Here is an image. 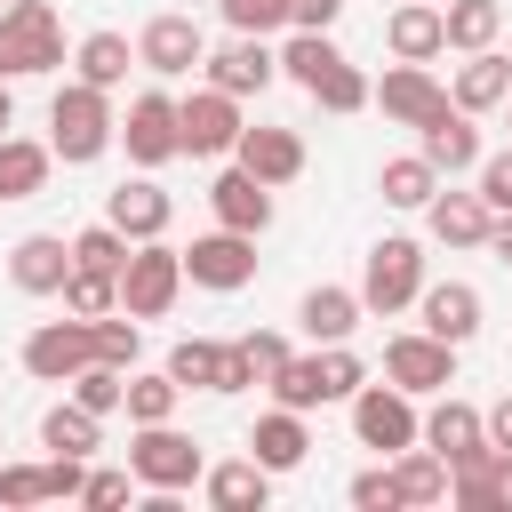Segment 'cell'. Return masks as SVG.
<instances>
[{"instance_id": "obj_1", "label": "cell", "mask_w": 512, "mask_h": 512, "mask_svg": "<svg viewBox=\"0 0 512 512\" xmlns=\"http://www.w3.org/2000/svg\"><path fill=\"white\" fill-rule=\"evenodd\" d=\"M112 128H120V112H112V96H104V88L64 80V88L48 96V152H56L64 168L104 160V152H112Z\"/></svg>"}, {"instance_id": "obj_2", "label": "cell", "mask_w": 512, "mask_h": 512, "mask_svg": "<svg viewBox=\"0 0 512 512\" xmlns=\"http://www.w3.org/2000/svg\"><path fill=\"white\" fill-rule=\"evenodd\" d=\"M128 472H136V488L152 496H184L200 472H208V456H200V440L192 432H176V416L168 424H136V440H128Z\"/></svg>"}, {"instance_id": "obj_3", "label": "cell", "mask_w": 512, "mask_h": 512, "mask_svg": "<svg viewBox=\"0 0 512 512\" xmlns=\"http://www.w3.org/2000/svg\"><path fill=\"white\" fill-rule=\"evenodd\" d=\"M64 64V24L48 0H8L0 8V80H32Z\"/></svg>"}, {"instance_id": "obj_4", "label": "cell", "mask_w": 512, "mask_h": 512, "mask_svg": "<svg viewBox=\"0 0 512 512\" xmlns=\"http://www.w3.org/2000/svg\"><path fill=\"white\" fill-rule=\"evenodd\" d=\"M176 296H184V248H168V232L136 240L128 264H120V312L128 320H160Z\"/></svg>"}, {"instance_id": "obj_5", "label": "cell", "mask_w": 512, "mask_h": 512, "mask_svg": "<svg viewBox=\"0 0 512 512\" xmlns=\"http://www.w3.org/2000/svg\"><path fill=\"white\" fill-rule=\"evenodd\" d=\"M416 288H424V240L384 232V240L368 248V264H360V304L392 320V312H408V304H416Z\"/></svg>"}, {"instance_id": "obj_6", "label": "cell", "mask_w": 512, "mask_h": 512, "mask_svg": "<svg viewBox=\"0 0 512 512\" xmlns=\"http://www.w3.org/2000/svg\"><path fill=\"white\" fill-rule=\"evenodd\" d=\"M240 96H224V88H192V96H176V152H192V160H224L232 144H240Z\"/></svg>"}, {"instance_id": "obj_7", "label": "cell", "mask_w": 512, "mask_h": 512, "mask_svg": "<svg viewBox=\"0 0 512 512\" xmlns=\"http://www.w3.org/2000/svg\"><path fill=\"white\" fill-rule=\"evenodd\" d=\"M416 432H424V416H416V400L400 384H360L352 392V440L360 448L400 456V448H416Z\"/></svg>"}, {"instance_id": "obj_8", "label": "cell", "mask_w": 512, "mask_h": 512, "mask_svg": "<svg viewBox=\"0 0 512 512\" xmlns=\"http://www.w3.org/2000/svg\"><path fill=\"white\" fill-rule=\"evenodd\" d=\"M384 384H400L408 400L448 392V384H456V344H440V336H424V328H400V336L384 344Z\"/></svg>"}, {"instance_id": "obj_9", "label": "cell", "mask_w": 512, "mask_h": 512, "mask_svg": "<svg viewBox=\"0 0 512 512\" xmlns=\"http://www.w3.org/2000/svg\"><path fill=\"white\" fill-rule=\"evenodd\" d=\"M112 144H128V160H136V168H168V160H176V96H168V88L128 96V112H120Z\"/></svg>"}, {"instance_id": "obj_10", "label": "cell", "mask_w": 512, "mask_h": 512, "mask_svg": "<svg viewBox=\"0 0 512 512\" xmlns=\"http://www.w3.org/2000/svg\"><path fill=\"white\" fill-rule=\"evenodd\" d=\"M184 280L192 288H216V296H232V288H248L256 280V232H200L192 248H184Z\"/></svg>"}, {"instance_id": "obj_11", "label": "cell", "mask_w": 512, "mask_h": 512, "mask_svg": "<svg viewBox=\"0 0 512 512\" xmlns=\"http://www.w3.org/2000/svg\"><path fill=\"white\" fill-rule=\"evenodd\" d=\"M200 56H208V32H200L192 16H176V8L136 32V64H144L152 80H184V72H200Z\"/></svg>"}, {"instance_id": "obj_12", "label": "cell", "mask_w": 512, "mask_h": 512, "mask_svg": "<svg viewBox=\"0 0 512 512\" xmlns=\"http://www.w3.org/2000/svg\"><path fill=\"white\" fill-rule=\"evenodd\" d=\"M200 72H208V88H224V96H264V88L280 80V48H264L256 32H232L224 48L200 56Z\"/></svg>"}, {"instance_id": "obj_13", "label": "cell", "mask_w": 512, "mask_h": 512, "mask_svg": "<svg viewBox=\"0 0 512 512\" xmlns=\"http://www.w3.org/2000/svg\"><path fill=\"white\" fill-rule=\"evenodd\" d=\"M88 360H96V352H88V320H80V312L40 320V328L24 336V376H40V384H72Z\"/></svg>"}, {"instance_id": "obj_14", "label": "cell", "mask_w": 512, "mask_h": 512, "mask_svg": "<svg viewBox=\"0 0 512 512\" xmlns=\"http://www.w3.org/2000/svg\"><path fill=\"white\" fill-rule=\"evenodd\" d=\"M416 328L464 352V344L480 336V288H472V280H424V288H416Z\"/></svg>"}, {"instance_id": "obj_15", "label": "cell", "mask_w": 512, "mask_h": 512, "mask_svg": "<svg viewBox=\"0 0 512 512\" xmlns=\"http://www.w3.org/2000/svg\"><path fill=\"white\" fill-rule=\"evenodd\" d=\"M448 472H464V464H480L488 456V424H480V408L472 400H456V392H440V408L424 416V432H416Z\"/></svg>"}, {"instance_id": "obj_16", "label": "cell", "mask_w": 512, "mask_h": 512, "mask_svg": "<svg viewBox=\"0 0 512 512\" xmlns=\"http://www.w3.org/2000/svg\"><path fill=\"white\" fill-rule=\"evenodd\" d=\"M368 104H384V120H400V128H424V120L448 104V88L432 80V64H400V56H392V72L368 88Z\"/></svg>"}, {"instance_id": "obj_17", "label": "cell", "mask_w": 512, "mask_h": 512, "mask_svg": "<svg viewBox=\"0 0 512 512\" xmlns=\"http://www.w3.org/2000/svg\"><path fill=\"white\" fill-rule=\"evenodd\" d=\"M232 160L256 176V184H296L304 176V136L296 128H240V144H232Z\"/></svg>"}, {"instance_id": "obj_18", "label": "cell", "mask_w": 512, "mask_h": 512, "mask_svg": "<svg viewBox=\"0 0 512 512\" xmlns=\"http://www.w3.org/2000/svg\"><path fill=\"white\" fill-rule=\"evenodd\" d=\"M416 152H424L440 176H464V168H480V128H472V112L440 104V112L416 128Z\"/></svg>"}, {"instance_id": "obj_19", "label": "cell", "mask_w": 512, "mask_h": 512, "mask_svg": "<svg viewBox=\"0 0 512 512\" xmlns=\"http://www.w3.org/2000/svg\"><path fill=\"white\" fill-rule=\"evenodd\" d=\"M104 224H120L128 240H160L176 224V200L152 184V176H128L120 192H104Z\"/></svg>"}, {"instance_id": "obj_20", "label": "cell", "mask_w": 512, "mask_h": 512, "mask_svg": "<svg viewBox=\"0 0 512 512\" xmlns=\"http://www.w3.org/2000/svg\"><path fill=\"white\" fill-rule=\"evenodd\" d=\"M64 272H72V240H64V232H24V240L8 248V280H16L24 296H56Z\"/></svg>"}, {"instance_id": "obj_21", "label": "cell", "mask_w": 512, "mask_h": 512, "mask_svg": "<svg viewBox=\"0 0 512 512\" xmlns=\"http://www.w3.org/2000/svg\"><path fill=\"white\" fill-rule=\"evenodd\" d=\"M504 96H512V56H496V48H472V56L456 64V80H448V104L472 112V120L496 112Z\"/></svg>"}, {"instance_id": "obj_22", "label": "cell", "mask_w": 512, "mask_h": 512, "mask_svg": "<svg viewBox=\"0 0 512 512\" xmlns=\"http://www.w3.org/2000/svg\"><path fill=\"white\" fill-rule=\"evenodd\" d=\"M208 208H216L224 232H264V224H272V184H256V176L232 160V168L208 184Z\"/></svg>"}, {"instance_id": "obj_23", "label": "cell", "mask_w": 512, "mask_h": 512, "mask_svg": "<svg viewBox=\"0 0 512 512\" xmlns=\"http://www.w3.org/2000/svg\"><path fill=\"white\" fill-rule=\"evenodd\" d=\"M248 456L264 464V472H296L304 456H312V432H304V408H264L256 416V432H248Z\"/></svg>"}, {"instance_id": "obj_24", "label": "cell", "mask_w": 512, "mask_h": 512, "mask_svg": "<svg viewBox=\"0 0 512 512\" xmlns=\"http://www.w3.org/2000/svg\"><path fill=\"white\" fill-rule=\"evenodd\" d=\"M360 320H368L360 288H304V304H296V328H304L312 344H352Z\"/></svg>"}, {"instance_id": "obj_25", "label": "cell", "mask_w": 512, "mask_h": 512, "mask_svg": "<svg viewBox=\"0 0 512 512\" xmlns=\"http://www.w3.org/2000/svg\"><path fill=\"white\" fill-rule=\"evenodd\" d=\"M200 496H208L216 512H264V504H272V472H264L256 456H232V464H208V472H200Z\"/></svg>"}, {"instance_id": "obj_26", "label": "cell", "mask_w": 512, "mask_h": 512, "mask_svg": "<svg viewBox=\"0 0 512 512\" xmlns=\"http://www.w3.org/2000/svg\"><path fill=\"white\" fill-rule=\"evenodd\" d=\"M384 48H392L400 64H432V56L448 48V32H440V0H400V8L384 16Z\"/></svg>"}, {"instance_id": "obj_27", "label": "cell", "mask_w": 512, "mask_h": 512, "mask_svg": "<svg viewBox=\"0 0 512 512\" xmlns=\"http://www.w3.org/2000/svg\"><path fill=\"white\" fill-rule=\"evenodd\" d=\"M424 232L440 248H480L488 240V200L480 192H432L424 200Z\"/></svg>"}, {"instance_id": "obj_28", "label": "cell", "mask_w": 512, "mask_h": 512, "mask_svg": "<svg viewBox=\"0 0 512 512\" xmlns=\"http://www.w3.org/2000/svg\"><path fill=\"white\" fill-rule=\"evenodd\" d=\"M128 64H136V48H128V32H88L80 48H72V80H88V88H128Z\"/></svg>"}, {"instance_id": "obj_29", "label": "cell", "mask_w": 512, "mask_h": 512, "mask_svg": "<svg viewBox=\"0 0 512 512\" xmlns=\"http://www.w3.org/2000/svg\"><path fill=\"white\" fill-rule=\"evenodd\" d=\"M96 440H104V416H88L80 400H56L40 416V448L48 456H96Z\"/></svg>"}, {"instance_id": "obj_30", "label": "cell", "mask_w": 512, "mask_h": 512, "mask_svg": "<svg viewBox=\"0 0 512 512\" xmlns=\"http://www.w3.org/2000/svg\"><path fill=\"white\" fill-rule=\"evenodd\" d=\"M440 32H448V48H456V56H472V48H496V32H504V8H496V0H440Z\"/></svg>"}, {"instance_id": "obj_31", "label": "cell", "mask_w": 512, "mask_h": 512, "mask_svg": "<svg viewBox=\"0 0 512 512\" xmlns=\"http://www.w3.org/2000/svg\"><path fill=\"white\" fill-rule=\"evenodd\" d=\"M48 168H56L48 144H32V136H0V200H32V192L48 184Z\"/></svg>"}, {"instance_id": "obj_32", "label": "cell", "mask_w": 512, "mask_h": 512, "mask_svg": "<svg viewBox=\"0 0 512 512\" xmlns=\"http://www.w3.org/2000/svg\"><path fill=\"white\" fill-rule=\"evenodd\" d=\"M376 192H384V208H424V200L440 192V168H432L424 152H400V160L376 168Z\"/></svg>"}, {"instance_id": "obj_33", "label": "cell", "mask_w": 512, "mask_h": 512, "mask_svg": "<svg viewBox=\"0 0 512 512\" xmlns=\"http://www.w3.org/2000/svg\"><path fill=\"white\" fill-rule=\"evenodd\" d=\"M392 464V480H400V504H448V464L416 440V448H400V456H384Z\"/></svg>"}, {"instance_id": "obj_34", "label": "cell", "mask_w": 512, "mask_h": 512, "mask_svg": "<svg viewBox=\"0 0 512 512\" xmlns=\"http://www.w3.org/2000/svg\"><path fill=\"white\" fill-rule=\"evenodd\" d=\"M168 376H176L184 392H224V344H216V336L168 344Z\"/></svg>"}, {"instance_id": "obj_35", "label": "cell", "mask_w": 512, "mask_h": 512, "mask_svg": "<svg viewBox=\"0 0 512 512\" xmlns=\"http://www.w3.org/2000/svg\"><path fill=\"white\" fill-rule=\"evenodd\" d=\"M176 400H184V384H176L168 368H152V376H136V368H128V392H120L128 424H168V416H176Z\"/></svg>"}, {"instance_id": "obj_36", "label": "cell", "mask_w": 512, "mask_h": 512, "mask_svg": "<svg viewBox=\"0 0 512 512\" xmlns=\"http://www.w3.org/2000/svg\"><path fill=\"white\" fill-rule=\"evenodd\" d=\"M56 296H64V312H80V320H104V312H120V272H88V264H72Z\"/></svg>"}, {"instance_id": "obj_37", "label": "cell", "mask_w": 512, "mask_h": 512, "mask_svg": "<svg viewBox=\"0 0 512 512\" xmlns=\"http://www.w3.org/2000/svg\"><path fill=\"white\" fill-rule=\"evenodd\" d=\"M328 64H344V48L328 40V32H288V48H280V80H296V88H312Z\"/></svg>"}, {"instance_id": "obj_38", "label": "cell", "mask_w": 512, "mask_h": 512, "mask_svg": "<svg viewBox=\"0 0 512 512\" xmlns=\"http://www.w3.org/2000/svg\"><path fill=\"white\" fill-rule=\"evenodd\" d=\"M88 352H96L104 368H136V352H144V320H128V312L88 320Z\"/></svg>"}, {"instance_id": "obj_39", "label": "cell", "mask_w": 512, "mask_h": 512, "mask_svg": "<svg viewBox=\"0 0 512 512\" xmlns=\"http://www.w3.org/2000/svg\"><path fill=\"white\" fill-rule=\"evenodd\" d=\"M304 96H312L320 112H336V120H344V112H368V72H360V64H328Z\"/></svg>"}, {"instance_id": "obj_40", "label": "cell", "mask_w": 512, "mask_h": 512, "mask_svg": "<svg viewBox=\"0 0 512 512\" xmlns=\"http://www.w3.org/2000/svg\"><path fill=\"white\" fill-rule=\"evenodd\" d=\"M272 400H280V408H328V400H320V360H312V352H288V360L272 368Z\"/></svg>"}, {"instance_id": "obj_41", "label": "cell", "mask_w": 512, "mask_h": 512, "mask_svg": "<svg viewBox=\"0 0 512 512\" xmlns=\"http://www.w3.org/2000/svg\"><path fill=\"white\" fill-rule=\"evenodd\" d=\"M128 232L120 224H88V232H72V264H88V272H120L128 264Z\"/></svg>"}, {"instance_id": "obj_42", "label": "cell", "mask_w": 512, "mask_h": 512, "mask_svg": "<svg viewBox=\"0 0 512 512\" xmlns=\"http://www.w3.org/2000/svg\"><path fill=\"white\" fill-rule=\"evenodd\" d=\"M312 360H320V400H352L368 384V368H360L352 344H312Z\"/></svg>"}, {"instance_id": "obj_43", "label": "cell", "mask_w": 512, "mask_h": 512, "mask_svg": "<svg viewBox=\"0 0 512 512\" xmlns=\"http://www.w3.org/2000/svg\"><path fill=\"white\" fill-rule=\"evenodd\" d=\"M120 392H128V368H104V360H88V368L72 376V400H80L88 416H120Z\"/></svg>"}, {"instance_id": "obj_44", "label": "cell", "mask_w": 512, "mask_h": 512, "mask_svg": "<svg viewBox=\"0 0 512 512\" xmlns=\"http://www.w3.org/2000/svg\"><path fill=\"white\" fill-rule=\"evenodd\" d=\"M232 352L248 360V384H272V368L288 360V336H272V328H248V336H232Z\"/></svg>"}, {"instance_id": "obj_45", "label": "cell", "mask_w": 512, "mask_h": 512, "mask_svg": "<svg viewBox=\"0 0 512 512\" xmlns=\"http://www.w3.org/2000/svg\"><path fill=\"white\" fill-rule=\"evenodd\" d=\"M0 504H8V512L48 504V464H0Z\"/></svg>"}, {"instance_id": "obj_46", "label": "cell", "mask_w": 512, "mask_h": 512, "mask_svg": "<svg viewBox=\"0 0 512 512\" xmlns=\"http://www.w3.org/2000/svg\"><path fill=\"white\" fill-rule=\"evenodd\" d=\"M216 16H224L232 32H256V40H264V32L288 24V0H216Z\"/></svg>"}, {"instance_id": "obj_47", "label": "cell", "mask_w": 512, "mask_h": 512, "mask_svg": "<svg viewBox=\"0 0 512 512\" xmlns=\"http://www.w3.org/2000/svg\"><path fill=\"white\" fill-rule=\"evenodd\" d=\"M360 512H400V480H392V464H368V472H352V488H344Z\"/></svg>"}, {"instance_id": "obj_48", "label": "cell", "mask_w": 512, "mask_h": 512, "mask_svg": "<svg viewBox=\"0 0 512 512\" xmlns=\"http://www.w3.org/2000/svg\"><path fill=\"white\" fill-rule=\"evenodd\" d=\"M128 488H136V472H120V464H96V472L80 480V504H88V512H112V504H128Z\"/></svg>"}, {"instance_id": "obj_49", "label": "cell", "mask_w": 512, "mask_h": 512, "mask_svg": "<svg viewBox=\"0 0 512 512\" xmlns=\"http://www.w3.org/2000/svg\"><path fill=\"white\" fill-rule=\"evenodd\" d=\"M472 176H480L488 216H504V208H512V144H504V152H480V168H472Z\"/></svg>"}, {"instance_id": "obj_50", "label": "cell", "mask_w": 512, "mask_h": 512, "mask_svg": "<svg viewBox=\"0 0 512 512\" xmlns=\"http://www.w3.org/2000/svg\"><path fill=\"white\" fill-rule=\"evenodd\" d=\"M344 0H288V32H336Z\"/></svg>"}, {"instance_id": "obj_51", "label": "cell", "mask_w": 512, "mask_h": 512, "mask_svg": "<svg viewBox=\"0 0 512 512\" xmlns=\"http://www.w3.org/2000/svg\"><path fill=\"white\" fill-rule=\"evenodd\" d=\"M480 424H488V448H504V456H512V392H504L496 408H480Z\"/></svg>"}, {"instance_id": "obj_52", "label": "cell", "mask_w": 512, "mask_h": 512, "mask_svg": "<svg viewBox=\"0 0 512 512\" xmlns=\"http://www.w3.org/2000/svg\"><path fill=\"white\" fill-rule=\"evenodd\" d=\"M480 248H488L496 264H512V208H504V216H488V240H480Z\"/></svg>"}, {"instance_id": "obj_53", "label": "cell", "mask_w": 512, "mask_h": 512, "mask_svg": "<svg viewBox=\"0 0 512 512\" xmlns=\"http://www.w3.org/2000/svg\"><path fill=\"white\" fill-rule=\"evenodd\" d=\"M16 128V96H8V80H0V136Z\"/></svg>"}, {"instance_id": "obj_54", "label": "cell", "mask_w": 512, "mask_h": 512, "mask_svg": "<svg viewBox=\"0 0 512 512\" xmlns=\"http://www.w3.org/2000/svg\"><path fill=\"white\" fill-rule=\"evenodd\" d=\"M496 112H504V120H512V96H504V104H496Z\"/></svg>"}, {"instance_id": "obj_55", "label": "cell", "mask_w": 512, "mask_h": 512, "mask_svg": "<svg viewBox=\"0 0 512 512\" xmlns=\"http://www.w3.org/2000/svg\"><path fill=\"white\" fill-rule=\"evenodd\" d=\"M0 8H8V0H0Z\"/></svg>"}]
</instances>
